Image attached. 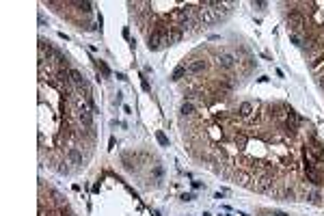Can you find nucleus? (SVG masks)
<instances>
[{"label": "nucleus", "instance_id": "nucleus-1", "mask_svg": "<svg viewBox=\"0 0 324 216\" xmlns=\"http://www.w3.org/2000/svg\"><path fill=\"white\" fill-rule=\"evenodd\" d=\"M218 67L220 69H233L236 67V56L233 54H229V52H223L220 56H218Z\"/></svg>", "mask_w": 324, "mask_h": 216}, {"label": "nucleus", "instance_id": "nucleus-2", "mask_svg": "<svg viewBox=\"0 0 324 216\" xmlns=\"http://www.w3.org/2000/svg\"><path fill=\"white\" fill-rule=\"evenodd\" d=\"M205 69V61L203 58H197V61H190L188 63V76H197Z\"/></svg>", "mask_w": 324, "mask_h": 216}, {"label": "nucleus", "instance_id": "nucleus-3", "mask_svg": "<svg viewBox=\"0 0 324 216\" xmlns=\"http://www.w3.org/2000/svg\"><path fill=\"white\" fill-rule=\"evenodd\" d=\"M67 162H71V164H82L84 162V158H82V154H80V149H76V147H71L69 151H67Z\"/></svg>", "mask_w": 324, "mask_h": 216}, {"label": "nucleus", "instance_id": "nucleus-4", "mask_svg": "<svg viewBox=\"0 0 324 216\" xmlns=\"http://www.w3.org/2000/svg\"><path fill=\"white\" fill-rule=\"evenodd\" d=\"M184 76H188V63L184 61V63H180L177 67H175V71H173V76H171V80H182Z\"/></svg>", "mask_w": 324, "mask_h": 216}, {"label": "nucleus", "instance_id": "nucleus-5", "mask_svg": "<svg viewBox=\"0 0 324 216\" xmlns=\"http://www.w3.org/2000/svg\"><path fill=\"white\" fill-rule=\"evenodd\" d=\"M238 112H240V117L248 119V117L253 115V104H251V102H242V104H240V108H238Z\"/></svg>", "mask_w": 324, "mask_h": 216}, {"label": "nucleus", "instance_id": "nucleus-6", "mask_svg": "<svg viewBox=\"0 0 324 216\" xmlns=\"http://www.w3.org/2000/svg\"><path fill=\"white\" fill-rule=\"evenodd\" d=\"M180 112H182V117H192V115H194V104H192L190 100L184 102L182 108H180Z\"/></svg>", "mask_w": 324, "mask_h": 216}, {"label": "nucleus", "instance_id": "nucleus-7", "mask_svg": "<svg viewBox=\"0 0 324 216\" xmlns=\"http://www.w3.org/2000/svg\"><path fill=\"white\" fill-rule=\"evenodd\" d=\"M233 140H236V145L242 149V147H246V143H248V134H246V132H236Z\"/></svg>", "mask_w": 324, "mask_h": 216}, {"label": "nucleus", "instance_id": "nucleus-8", "mask_svg": "<svg viewBox=\"0 0 324 216\" xmlns=\"http://www.w3.org/2000/svg\"><path fill=\"white\" fill-rule=\"evenodd\" d=\"M69 78H71V82H73V84H78V87L84 82V76L80 74L78 69H71V71H69Z\"/></svg>", "mask_w": 324, "mask_h": 216}, {"label": "nucleus", "instance_id": "nucleus-9", "mask_svg": "<svg viewBox=\"0 0 324 216\" xmlns=\"http://www.w3.org/2000/svg\"><path fill=\"white\" fill-rule=\"evenodd\" d=\"M76 7H78V11H82V13H91V9H93L91 2H76Z\"/></svg>", "mask_w": 324, "mask_h": 216}, {"label": "nucleus", "instance_id": "nucleus-10", "mask_svg": "<svg viewBox=\"0 0 324 216\" xmlns=\"http://www.w3.org/2000/svg\"><path fill=\"white\" fill-rule=\"evenodd\" d=\"M156 138H158L160 145H169V138L164 136V132H156Z\"/></svg>", "mask_w": 324, "mask_h": 216}, {"label": "nucleus", "instance_id": "nucleus-11", "mask_svg": "<svg viewBox=\"0 0 324 216\" xmlns=\"http://www.w3.org/2000/svg\"><path fill=\"white\" fill-rule=\"evenodd\" d=\"M99 69H102V74H104V76H110V69H108V67H106L102 61H99Z\"/></svg>", "mask_w": 324, "mask_h": 216}, {"label": "nucleus", "instance_id": "nucleus-12", "mask_svg": "<svg viewBox=\"0 0 324 216\" xmlns=\"http://www.w3.org/2000/svg\"><path fill=\"white\" fill-rule=\"evenodd\" d=\"M154 177H156V179L162 177V166H156V169H154Z\"/></svg>", "mask_w": 324, "mask_h": 216}, {"label": "nucleus", "instance_id": "nucleus-13", "mask_svg": "<svg viewBox=\"0 0 324 216\" xmlns=\"http://www.w3.org/2000/svg\"><path fill=\"white\" fill-rule=\"evenodd\" d=\"M309 201H313V203H320V195H318V193H311V195H309Z\"/></svg>", "mask_w": 324, "mask_h": 216}, {"label": "nucleus", "instance_id": "nucleus-14", "mask_svg": "<svg viewBox=\"0 0 324 216\" xmlns=\"http://www.w3.org/2000/svg\"><path fill=\"white\" fill-rule=\"evenodd\" d=\"M121 104V93H117V97H115V106H119Z\"/></svg>", "mask_w": 324, "mask_h": 216}, {"label": "nucleus", "instance_id": "nucleus-15", "mask_svg": "<svg viewBox=\"0 0 324 216\" xmlns=\"http://www.w3.org/2000/svg\"><path fill=\"white\" fill-rule=\"evenodd\" d=\"M143 89H145V91H149V82H147V78H143Z\"/></svg>", "mask_w": 324, "mask_h": 216}, {"label": "nucleus", "instance_id": "nucleus-16", "mask_svg": "<svg viewBox=\"0 0 324 216\" xmlns=\"http://www.w3.org/2000/svg\"><path fill=\"white\" fill-rule=\"evenodd\" d=\"M182 199H184V201H192L194 197H192V195H182Z\"/></svg>", "mask_w": 324, "mask_h": 216}]
</instances>
